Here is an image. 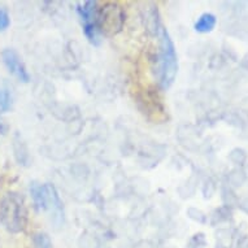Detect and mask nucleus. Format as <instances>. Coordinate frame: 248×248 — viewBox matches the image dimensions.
<instances>
[{
	"mask_svg": "<svg viewBox=\"0 0 248 248\" xmlns=\"http://www.w3.org/2000/svg\"><path fill=\"white\" fill-rule=\"evenodd\" d=\"M1 57H3V61H4L7 69L9 70V73L13 74L18 81L24 82V83H28L30 81V74L25 66L24 61L15 49L5 48L1 52Z\"/></svg>",
	"mask_w": 248,
	"mask_h": 248,
	"instance_id": "39448f33",
	"label": "nucleus"
},
{
	"mask_svg": "<svg viewBox=\"0 0 248 248\" xmlns=\"http://www.w3.org/2000/svg\"><path fill=\"white\" fill-rule=\"evenodd\" d=\"M96 1H86L83 4L78 5L77 12L83 21V26L96 24V15L99 9L96 8Z\"/></svg>",
	"mask_w": 248,
	"mask_h": 248,
	"instance_id": "423d86ee",
	"label": "nucleus"
},
{
	"mask_svg": "<svg viewBox=\"0 0 248 248\" xmlns=\"http://www.w3.org/2000/svg\"><path fill=\"white\" fill-rule=\"evenodd\" d=\"M125 11L117 3H107L98 9L96 26L100 35L113 37L118 34L125 25Z\"/></svg>",
	"mask_w": 248,
	"mask_h": 248,
	"instance_id": "7ed1b4c3",
	"label": "nucleus"
},
{
	"mask_svg": "<svg viewBox=\"0 0 248 248\" xmlns=\"http://www.w3.org/2000/svg\"><path fill=\"white\" fill-rule=\"evenodd\" d=\"M33 243L35 248H52V242L45 232H38L33 236Z\"/></svg>",
	"mask_w": 248,
	"mask_h": 248,
	"instance_id": "6e6552de",
	"label": "nucleus"
},
{
	"mask_svg": "<svg viewBox=\"0 0 248 248\" xmlns=\"http://www.w3.org/2000/svg\"><path fill=\"white\" fill-rule=\"evenodd\" d=\"M9 24H11V18H9V15L7 13V11L0 9V31L7 30Z\"/></svg>",
	"mask_w": 248,
	"mask_h": 248,
	"instance_id": "9d476101",
	"label": "nucleus"
},
{
	"mask_svg": "<svg viewBox=\"0 0 248 248\" xmlns=\"http://www.w3.org/2000/svg\"><path fill=\"white\" fill-rule=\"evenodd\" d=\"M216 24H217V18H216L215 15H212V13H203L198 18L195 25H194V29H195L198 33L207 34L211 33L212 30L215 29Z\"/></svg>",
	"mask_w": 248,
	"mask_h": 248,
	"instance_id": "0eeeda50",
	"label": "nucleus"
},
{
	"mask_svg": "<svg viewBox=\"0 0 248 248\" xmlns=\"http://www.w3.org/2000/svg\"><path fill=\"white\" fill-rule=\"evenodd\" d=\"M178 72V57L174 43L165 28H160V85L169 89Z\"/></svg>",
	"mask_w": 248,
	"mask_h": 248,
	"instance_id": "f03ea898",
	"label": "nucleus"
},
{
	"mask_svg": "<svg viewBox=\"0 0 248 248\" xmlns=\"http://www.w3.org/2000/svg\"><path fill=\"white\" fill-rule=\"evenodd\" d=\"M8 131V126L3 120H0V134H5Z\"/></svg>",
	"mask_w": 248,
	"mask_h": 248,
	"instance_id": "9b49d317",
	"label": "nucleus"
},
{
	"mask_svg": "<svg viewBox=\"0 0 248 248\" xmlns=\"http://www.w3.org/2000/svg\"><path fill=\"white\" fill-rule=\"evenodd\" d=\"M0 224L12 234L24 232L26 229L28 209L21 194L9 191L0 200Z\"/></svg>",
	"mask_w": 248,
	"mask_h": 248,
	"instance_id": "f257e3e1",
	"label": "nucleus"
},
{
	"mask_svg": "<svg viewBox=\"0 0 248 248\" xmlns=\"http://www.w3.org/2000/svg\"><path fill=\"white\" fill-rule=\"evenodd\" d=\"M30 192L37 211L42 212L49 209L57 217L62 216V202L53 185L51 183L41 185L34 182L30 185Z\"/></svg>",
	"mask_w": 248,
	"mask_h": 248,
	"instance_id": "20e7f679",
	"label": "nucleus"
},
{
	"mask_svg": "<svg viewBox=\"0 0 248 248\" xmlns=\"http://www.w3.org/2000/svg\"><path fill=\"white\" fill-rule=\"evenodd\" d=\"M11 107V95L7 90L0 89V113L9 109Z\"/></svg>",
	"mask_w": 248,
	"mask_h": 248,
	"instance_id": "1a4fd4ad",
	"label": "nucleus"
}]
</instances>
